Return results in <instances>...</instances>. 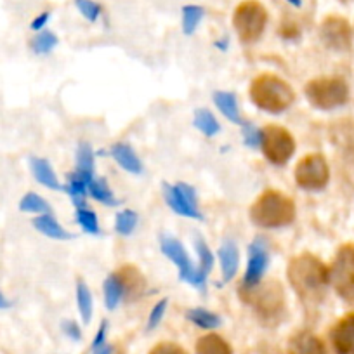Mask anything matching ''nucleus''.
Segmentation results:
<instances>
[{
  "label": "nucleus",
  "mask_w": 354,
  "mask_h": 354,
  "mask_svg": "<svg viewBox=\"0 0 354 354\" xmlns=\"http://www.w3.org/2000/svg\"><path fill=\"white\" fill-rule=\"evenodd\" d=\"M330 285L347 304H354V243L342 245L330 268Z\"/></svg>",
  "instance_id": "nucleus-8"
},
{
  "label": "nucleus",
  "mask_w": 354,
  "mask_h": 354,
  "mask_svg": "<svg viewBox=\"0 0 354 354\" xmlns=\"http://www.w3.org/2000/svg\"><path fill=\"white\" fill-rule=\"evenodd\" d=\"M103 297H104V306L106 309L113 311L118 308L122 301L125 299V288L122 283V278L118 274V271L108 274L103 281Z\"/></svg>",
  "instance_id": "nucleus-23"
},
{
  "label": "nucleus",
  "mask_w": 354,
  "mask_h": 354,
  "mask_svg": "<svg viewBox=\"0 0 354 354\" xmlns=\"http://www.w3.org/2000/svg\"><path fill=\"white\" fill-rule=\"evenodd\" d=\"M160 250L179 270V278L183 281L198 288L200 292H205L209 274L203 273L198 264L192 261L183 241L174 236H160Z\"/></svg>",
  "instance_id": "nucleus-6"
},
{
  "label": "nucleus",
  "mask_w": 354,
  "mask_h": 354,
  "mask_svg": "<svg viewBox=\"0 0 354 354\" xmlns=\"http://www.w3.org/2000/svg\"><path fill=\"white\" fill-rule=\"evenodd\" d=\"M87 192L91 198H94L96 202L103 203V205L108 207H117L118 205V198L115 196V193L111 192L110 185L104 177H94L93 181L88 183Z\"/></svg>",
  "instance_id": "nucleus-27"
},
{
  "label": "nucleus",
  "mask_w": 354,
  "mask_h": 354,
  "mask_svg": "<svg viewBox=\"0 0 354 354\" xmlns=\"http://www.w3.org/2000/svg\"><path fill=\"white\" fill-rule=\"evenodd\" d=\"M193 245H195L196 255H198V268L203 271V273L209 274L214 268V262H216V257H214L209 243L205 241V238L196 234L195 240H193Z\"/></svg>",
  "instance_id": "nucleus-34"
},
{
  "label": "nucleus",
  "mask_w": 354,
  "mask_h": 354,
  "mask_svg": "<svg viewBox=\"0 0 354 354\" xmlns=\"http://www.w3.org/2000/svg\"><path fill=\"white\" fill-rule=\"evenodd\" d=\"M216 47H217V49H221V50H226L227 40H224V42H216Z\"/></svg>",
  "instance_id": "nucleus-46"
},
{
  "label": "nucleus",
  "mask_w": 354,
  "mask_h": 354,
  "mask_svg": "<svg viewBox=\"0 0 354 354\" xmlns=\"http://www.w3.org/2000/svg\"><path fill=\"white\" fill-rule=\"evenodd\" d=\"M268 25V11L255 0L241 2L233 15V26L241 44H255Z\"/></svg>",
  "instance_id": "nucleus-7"
},
{
  "label": "nucleus",
  "mask_w": 354,
  "mask_h": 354,
  "mask_svg": "<svg viewBox=\"0 0 354 354\" xmlns=\"http://www.w3.org/2000/svg\"><path fill=\"white\" fill-rule=\"evenodd\" d=\"M110 155L118 165L124 170H127L129 174H134V176H139L142 174L145 167H142L141 158L138 156V153L132 149L131 145L127 142H115L110 148Z\"/></svg>",
  "instance_id": "nucleus-17"
},
{
  "label": "nucleus",
  "mask_w": 354,
  "mask_h": 354,
  "mask_svg": "<svg viewBox=\"0 0 354 354\" xmlns=\"http://www.w3.org/2000/svg\"><path fill=\"white\" fill-rule=\"evenodd\" d=\"M186 318L202 330H214L221 325V316L205 308H192L186 311Z\"/></svg>",
  "instance_id": "nucleus-28"
},
{
  "label": "nucleus",
  "mask_w": 354,
  "mask_h": 354,
  "mask_svg": "<svg viewBox=\"0 0 354 354\" xmlns=\"http://www.w3.org/2000/svg\"><path fill=\"white\" fill-rule=\"evenodd\" d=\"M30 170H32L33 177L39 185L46 186V188L53 189V192H63V185L59 183L56 170L53 169L50 162L42 156H32L30 158Z\"/></svg>",
  "instance_id": "nucleus-16"
},
{
  "label": "nucleus",
  "mask_w": 354,
  "mask_h": 354,
  "mask_svg": "<svg viewBox=\"0 0 354 354\" xmlns=\"http://www.w3.org/2000/svg\"><path fill=\"white\" fill-rule=\"evenodd\" d=\"M88 181L85 177H82L80 174H77L75 170H71L66 176V185H63V192L68 193V196L73 202L75 209H80V207H85V200H87L88 192H87Z\"/></svg>",
  "instance_id": "nucleus-24"
},
{
  "label": "nucleus",
  "mask_w": 354,
  "mask_h": 354,
  "mask_svg": "<svg viewBox=\"0 0 354 354\" xmlns=\"http://www.w3.org/2000/svg\"><path fill=\"white\" fill-rule=\"evenodd\" d=\"M93 354H113V347L106 342V344H103V346L93 349Z\"/></svg>",
  "instance_id": "nucleus-45"
},
{
  "label": "nucleus",
  "mask_w": 354,
  "mask_h": 354,
  "mask_svg": "<svg viewBox=\"0 0 354 354\" xmlns=\"http://www.w3.org/2000/svg\"><path fill=\"white\" fill-rule=\"evenodd\" d=\"M193 125L202 132L207 138H214L217 132L221 131V124L217 122V118L214 117V113L205 108H200L195 111V117H193Z\"/></svg>",
  "instance_id": "nucleus-31"
},
{
  "label": "nucleus",
  "mask_w": 354,
  "mask_h": 354,
  "mask_svg": "<svg viewBox=\"0 0 354 354\" xmlns=\"http://www.w3.org/2000/svg\"><path fill=\"white\" fill-rule=\"evenodd\" d=\"M330 342L335 354H354V313L335 323L330 332Z\"/></svg>",
  "instance_id": "nucleus-13"
},
{
  "label": "nucleus",
  "mask_w": 354,
  "mask_h": 354,
  "mask_svg": "<svg viewBox=\"0 0 354 354\" xmlns=\"http://www.w3.org/2000/svg\"><path fill=\"white\" fill-rule=\"evenodd\" d=\"M162 193L163 198H165L167 205L170 207L172 212H176L177 216L188 217V219L195 221H203V214L198 209L192 205L185 196L181 195V192L177 189L176 185H170V183H163L162 185Z\"/></svg>",
  "instance_id": "nucleus-14"
},
{
  "label": "nucleus",
  "mask_w": 354,
  "mask_h": 354,
  "mask_svg": "<svg viewBox=\"0 0 354 354\" xmlns=\"http://www.w3.org/2000/svg\"><path fill=\"white\" fill-rule=\"evenodd\" d=\"M57 44H59V39H57L56 33L50 32V30H42V32H37L35 37L30 40V49L37 56H46L56 49Z\"/></svg>",
  "instance_id": "nucleus-29"
},
{
  "label": "nucleus",
  "mask_w": 354,
  "mask_h": 354,
  "mask_svg": "<svg viewBox=\"0 0 354 354\" xmlns=\"http://www.w3.org/2000/svg\"><path fill=\"white\" fill-rule=\"evenodd\" d=\"M295 183L306 192H322L330 181L328 162L319 153H311L299 160L294 170Z\"/></svg>",
  "instance_id": "nucleus-10"
},
{
  "label": "nucleus",
  "mask_w": 354,
  "mask_h": 354,
  "mask_svg": "<svg viewBox=\"0 0 354 354\" xmlns=\"http://www.w3.org/2000/svg\"><path fill=\"white\" fill-rule=\"evenodd\" d=\"M295 203L290 196L278 189L262 193L250 207L252 223L262 230H280L290 226L295 219Z\"/></svg>",
  "instance_id": "nucleus-3"
},
{
  "label": "nucleus",
  "mask_w": 354,
  "mask_h": 354,
  "mask_svg": "<svg viewBox=\"0 0 354 354\" xmlns=\"http://www.w3.org/2000/svg\"><path fill=\"white\" fill-rule=\"evenodd\" d=\"M212 101L227 120L240 125V127L245 124L243 117H241L240 113V106H238V100L236 96H234V93H227V91H216L212 96Z\"/></svg>",
  "instance_id": "nucleus-21"
},
{
  "label": "nucleus",
  "mask_w": 354,
  "mask_h": 354,
  "mask_svg": "<svg viewBox=\"0 0 354 354\" xmlns=\"http://www.w3.org/2000/svg\"><path fill=\"white\" fill-rule=\"evenodd\" d=\"M219 262L221 271H223V281L227 283L238 273V266H240V252H238L236 243L233 240H224L219 247Z\"/></svg>",
  "instance_id": "nucleus-18"
},
{
  "label": "nucleus",
  "mask_w": 354,
  "mask_h": 354,
  "mask_svg": "<svg viewBox=\"0 0 354 354\" xmlns=\"http://www.w3.org/2000/svg\"><path fill=\"white\" fill-rule=\"evenodd\" d=\"M61 330H63L64 335L70 337V339L75 340V342L82 340L80 325H78L77 322H73V319H64V322H61Z\"/></svg>",
  "instance_id": "nucleus-40"
},
{
  "label": "nucleus",
  "mask_w": 354,
  "mask_h": 354,
  "mask_svg": "<svg viewBox=\"0 0 354 354\" xmlns=\"http://www.w3.org/2000/svg\"><path fill=\"white\" fill-rule=\"evenodd\" d=\"M75 172L85 177L88 183L96 177V160H94L93 146L88 142H80L75 153Z\"/></svg>",
  "instance_id": "nucleus-22"
},
{
  "label": "nucleus",
  "mask_w": 354,
  "mask_h": 354,
  "mask_svg": "<svg viewBox=\"0 0 354 354\" xmlns=\"http://www.w3.org/2000/svg\"><path fill=\"white\" fill-rule=\"evenodd\" d=\"M118 274L122 278V283L125 288V301H134L145 294L146 280L141 274V271L134 266H124L118 270Z\"/></svg>",
  "instance_id": "nucleus-19"
},
{
  "label": "nucleus",
  "mask_w": 354,
  "mask_h": 354,
  "mask_svg": "<svg viewBox=\"0 0 354 354\" xmlns=\"http://www.w3.org/2000/svg\"><path fill=\"white\" fill-rule=\"evenodd\" d=\"M75 6L80 11V15L91 23H96L100 19L101 12H103L101 4H97L94 0H75Z\"/></svg>",
  "instance_id": "nucleus-36"
},
{
  "label": "nucleus",
  "mask_w": 354,
  "mask_h": 354,
  "mask_svg": "<svg viewBox=\"0 0 354 354\" xmlns=\"http://www.w3.org/2000/svg\"><path fill=\"white\" fill-rule=\"evenodd\" d=\"M240 297L250 306L255 318L264 326H278L287 316L285 292L278 281H261L255 287H240Z\"/></svg>",
  "instance_id": "nucleus-2"
},
{
  "label": "nucleus",
  "mask_w": 354,
  "mask_h": 354,
  "mask_svg": "<svg viewBox=\"0 0 354 354\" xmlns=\"http://www.w3.org/2000/svg\"><path fill=\"white\" fill-rule=\"evenodd\" d=\"M149 354H188L183 346L176 342H160L149 351Z\"/></svg>",
  "instance_id": "nucleus-39"
},
{
  "label": "nucleus",
  "mask_w": 354,
  "mask_h": 354,
  "mask_svg": "<svg viewBox=\"0 0 354 354\" xmlns=\"http://www.w3.org/2000/svg\"><path fill=\"white\" fill-rule=\"evenodd\" d=\"M49 18H50V12H47V11L40 12V15L37 16L32 23H30V28H32L33 32H42V30L46 28L47 23H49Z\"/></svg>",
  "instance_id": "nucleus-43"
},
{
  "label": "nucleus",
  "mask_w": 354,
  "mask_h": 354,
  "mask_svg": "<svg viewBox=\"0 0 354 354\" xmlns=\"http://www.w3.org/2000/svg\"><path fill=\"white\" fill-rule=\"evenodd\" d=\"M250 100L259 110L271 115H280L294 104V88L273 73H262L250 85Z\"/></svg>",
  "instance_id": "nucleus-4"
},
{
  "label": "nucleus",
  "mask_w": 354,
  "mask_h": 354,
  "mask_svg": "<svg viewBox=\"0 0 354 354\" xmlns=\"http://www.w3.org/2000/svg\"><path fill=\"white\" fill-rule=\"evenodd\" d=\"M288 2H290V4H292V6H295V8H299V6H301V4H302L301 0H288Z\"/></svg>",
  "instance_id": "nucleus-47"
},
{
  "label": "nucleus",
  "mask_w": 354,
  "mask_h": 354,
  "mask_svg": "<svg viewBox=\"0 0 354 354\" xmlns=\"http://www.w3.org/2000/svg\"><path fill=\"white\" fill-rule=\"evenodd\" d=\"M75 221L78 226L88 234H101V224L97 219V214L94 210L87 209V207H80L75 209Z\"/></svg>",
  "instance_id": "nucleus-32"
},
{
  "label": "nucleus",
  "mask_w": 354,
  "mask_h": 354,
  "mask_svg": "<svg viewBox=\"0 0 354 354\" xmlns=\"http://www.w3.org/2000/svg\"><path fill=\"white\" fill-rule=\"evenodd\" d=\"M167 306H169V299H162V301H158L153 306L151 313H149L148 316V323H146V330H148V332L155 330L156 326L162 323L163 316H165L167 313Z\"/></svg>",
  "instance_id": "nucleus-38"
},
{
  "label": "nucleus",
  "mask_w": 354,
  "mask_h": 354,
  "mask_svg": "<svg viewBox=\"0 0 354 354\" xmlns=\"http://www.w3.org/2000/svg\"><path fill=\"white\" fill-rule=\"evenodd\" d=\"M288 354H326V347L318 335L309 330H299L290 337L287 347Z\"/></svg>",
  "instance_id": "nucleus-15"
},
{
  "label": "nucleus",
  "mask_w": 354,
  "mask_h": 354,
  "mask_svg": "<svg viewBox=\"0 0 354 354\" xmlns=\"http://www.w3.org/2000/svg\"><path fill=\"white\" fill-rule=\"evenodd\" d=\"M176 186H177V189L181 192V195L185 196V198L188 200V202L192 203L195 209L200 210V200H198V195H196L195 188L189 185H186V183H176Z\"/></svg>",
  "instance_id": "nucleus-41"
},
{
  "label": "nucleus",
  "mask_w": 354,
  "mask_h": 354,
  "mask_svg": "<svg viewBox=\"0 0 354 354\" xmlns=\"http://www.w3.org/2000/svg\"><path fill=\"white\" fill-rule=\"evenodd\" d=\"M342 4H349V2H353V0H340Z\"/></svg>",
  "instance_id": "nucleus-48"
},
{
  "label": "nucleus",
  "mask_w": 354,
  "mask_h": 354,
  "mask_svg": "<svg viewBox=\"0 0 354 354\" xmlns=\"http://www.w3.org/2000/svg\"><path fill=\"white\" fill-rule=\"evenodd\" d=\"M247 270H245L240 287H255V285L261 283L266 274V270L270 266V248H268L264 238H255L247 247Z\"/></svg>",
  "instance_id": "nucleus-11"
},
{
  "label": "nucleus",
  "mask_w": 354,
  "mask_h": 354,
  "mask_svg": "<svg viewBox=\"0 0 354 354\" xmlns=\"http://www.w3.org/2000/svg\"><path fill=\"white\" fill-rule=\"evenodd\" d=\"M306 100L316 110H335L349 101V87L340 77L313 78L304 87Z\"/></svg>",
  "instance_id": "nucleus-5"
},
{
  "label": "nucleus",
  "mask_w": 354,
  "mask_h": 354,
  "mask_svg": "<svg viewBox=\"0 0 354 354\" xmlns=\"http://www.w3.org/2000/svg\"><path fill=\"white\" fill-rule=\"evenodd\" d=\"M266 160L273 165H285L295 153V141L287 129L280 125H268L262 129L261 148Z\"/></svg>",
  "instance_id": "nucleus-9"
},
{
  "label": "nucleus",
  "mask_w": 354,
  "mask_h": 354,
  "mask_svg": "<svg viewBox=\"0 0 354 354\" xmlns=\"http://www.w3.org/2000/svg\"><path fill=\"white\" fill-rule=\"evenodd\" d=\"M205 16V9L202 6H185L183 8V32L185 35H193Z\"/></svg>",
  "instance_id": "nucleus-33"
},
{
  "label": "nucleus",
  "mask_w": 354,
  "mask_h": 354,
  "mask_svg": "<svg viewBox=\"0 0 354 354\" xmlns=\"http://www.w3.org/2000/svg\"><path fill=\"white\" fill-rule=\"evenodd\" d=\"M241 136H243V145L247 146V148H252V149L261 148L262 129L255 127V125L250 124V122H245V124L241 125Z\"/></svg>",
  "instance_id": "nucleus-37"
},
{
  "label": "nucleus",
  "mask_w": 354,
  "mask_h": 354,
  "mask_svg": "<svg viewBox=\"0 0 354 354\" xmlns=\"http://www.w3.org/2000/svg\"><path fill=\"white\" fill-rule=\"evenodd\" d=\"M32 226L39 231L40 234L47 238H53V240H71L73 234L70 231L64 230L59 224V221L54 217V214H42V216H35L32 219Z\"/></svg>",
  "instance_id": "nucleus-20"
},
{
  "label": "nucleus",
  "mask_w": 354,
  "mask_h": 354,
  "mask_svg": "<svg viewBox=\"0 0 354 354\" xmlns=\"http://www.w3.org/2000/svg\"><path fill=\"white\" fill-rule=\"evenodd\" d=\"M12 304H15V302H12L11 299H9L8 295H6L4 292H2V288H0V311H6V309H11Z\"/></svg>",
  "instance_id": "nucleus-44"
},
{
  "label": "nucleus",
  "mask_w": 354,
  "mask_h": 354,
  "mask_svg": "<svg viewBox=\"0 0 354 354\" xmlns=\"http://www.w3.org/2000/svg\"><path fill=\"white\" fill-rule=\"evenodd\" d=\"M195 354H233V349L227 340H224L221 335L207 333V335L200 337L196 342Z\"/></svg>",
  "instance_id": "nucleus-26"
},
{
  "label": "nucleus",
  "mask_w": 354,
  "mask_h": 354,
  "mask_svg": "<svg viewBox=\"0 0 354 354\" xmlns=\"http://www.w3.org/2000/svg\"><path fill=\"white\" fill-rule=\"evenodd\" d=\"M288 283L304 304L316 306L330 287V270L316 255L304 252L287 266Z\"/></svg>",
  "instance_id": "nucleus-1"
},
{
  "label": "nucleus",
  "mask_w": 354,
  "mask_h": 354,
  "mask_svg": "<svg viewBox=\"0 0 354 354\" xmlns=\"http://www.w3.org/2000/svg\"><path fill=\"white\" fill-rule=\"evenodd\" d=\"M138 221L139 217L134 210H122V212H118L117 217H115V231H117L118 234H122V236H129V234L134 233L136 226H138Z\"/></svg>",
  "instance_id": "nucleus-35"
},
{
  "label": "nucleus",
  "mask_w": 354,
  "mask_h": 354,
  "mask_svg": "<svg viewBox=\"0 0 354 354\" xmlns=\"http://www.w3.org/2000/svg\"><path fill=\"white\" fill-rule=\"evenodd\" d=\"M319 37H322L323 44L335 53H347L353 46V30H351L347 19L340 18V16H328L322 23Z\"/></svg>",
  "instance_id": "nucleus-12"
},
{
  "label": "nucleus",
  "mask_w": 354,
  "mask_h": 354,
  "mask_svg": "<svg viewBox=\"0 0 354 354\" xmlns=\"http://www.w3.org/2000/svg\"><path fill=\"white\" fill-rule=\"evenodd\" d=\"M106 337H108V322L106 319H103L100 325V328H97L96 335H94V339H93V349H96V347L106 344L108 342Z\"/></svg>",
  "instance_id": "nucleus-42"
},
{
  "label": "nucleus",
  "mask_w": 354,
  "mask_h": 354,
  "mask_svg": "<svg viewBox=\"0 0 354 354\" xmlns=\"http://www.w3.org/2000/svg\"><path fill=\"white\" fill-rule=\"evenodd\" d=\"M18 209L25 214H35V216H42V214H53V207L49 205L44 196L37 195V193L30 192L25 196H21L18 203Z\"/></svg>",
  "instance_id": "nucleus-30"
},
{
  "label": "nucleus",
  "mask_w": 354,
  "mask_h": 354,
  "mask_svg": "<svg viewBox=\"0 0 354 354\" xmlns=\"http://www.w3.org/2000/svg\"><path fill=\"white\" fill-rule=\"evenodd\" d=\"M75 299H77V308L78 313H80V318L85 325L91 323L94 313V299L93 294H91V288L87 287L84 280H77V285H75Z\"/></svg>",
  "instance_id": "nucleus-25"
}]
</instances>
